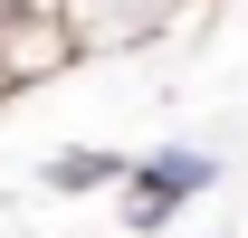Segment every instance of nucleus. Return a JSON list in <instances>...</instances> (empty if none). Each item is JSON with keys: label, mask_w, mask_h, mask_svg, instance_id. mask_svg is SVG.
I'll list each match as a JSON object with an SVG mask.
<instances>
[{"label": "nucleus", "mask_w": 248, "mask_h": 238, "mask_svg": "<svg viewBox=\"0 0 248 238\" xmlns=\"http://www.w3.org/2000/svg\"><path fill=\"white\" fill-rule=\"evenodd\" d=\"M210 181H219V152H201V143H153V152H134V162H124V229H134V238L172 229V209L201 200Z\"/></svg>", "instance_id": "obj_1"}, {"label": "nucleus", "mask_w": 248, "mask_h": 238, "mask_svg": "<svg viewBox=\"0 0 248 238\" xmlns=\"http://www.w3.org/2000/svg\"><path fill=\"white\" fill-rule=\"evenodd\" d=\"M191 19V0H67V38L77 58H143Z\"/></svg>", "instance_id": "obj_2"}, {"label": "nucleus", "mask_w": 248, "mask_h": 238, "mask_svg": "<svg viewBox=\"0 0 248 238\" xmlns=\"http://www.w3.org/2000/svg\"><path fill=\"white\" fill-rule=\"evenodd\" d=\"M67 67H77L67 0H58V10H10V19H0V76H10V95H19V86H48V76H67Z\"/></svg>", "instance_id": "obj_3"}, {"label": "nucleus", "mask_w": 248, "mask_h": 238, "mask_svg": "<svg viewBox=\"0 0 248 238\" xmlns=\"http://www.w3.org/2000/svg\"><path fill=\"white\" fill-rule=\"evenodd\" d=\"M48 200H86V191H124V152H95V143H77V152H48Z\"/></svg>", "instance_id": "obj_4"}]
</instances>
